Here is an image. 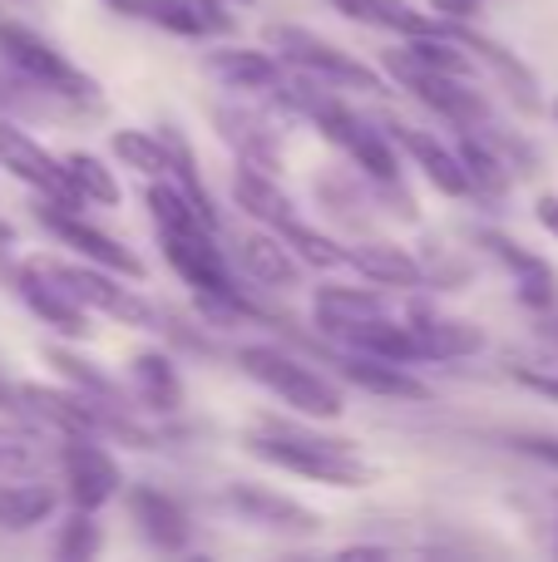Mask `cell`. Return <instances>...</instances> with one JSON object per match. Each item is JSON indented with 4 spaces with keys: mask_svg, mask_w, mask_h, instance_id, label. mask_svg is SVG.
I'll list each match as a JSON object with an SVG mask.
<instances>
[{
    "mask_svg": "<svg viewBox=\"0 0 558 562\" xmlns=\"http://www.w3.org/2000/svg\"><path fill=\"white\" fill-rule=\"evenodd\" d=\"M109 148H114L119 164L134 168V173H144L148 183H154V178H168L164 134H148V128H119V134L109 138Z\"/></svg>",
    "mask_w": 558,
    "mask_h": 562,
    "instance_id": "30",
    "label": "cell"
},
{
    "mask_svg": "<svg viewBox=\"0 0 558 562\" xmlns=\"http://www.w3.org/2000/svg\"><path fill=\"white\" fill-rule=\"evenodd\" d=\"M223 508L237 514L243 524L267 528V533H282V538H316L322 533V518H316L312 508H302L287 494H272V488H257V484H227Z\"/></svg>",
    "mask_w": 558,
    "mask_h": 562,
    "instance_id": "11",
    "label": "cell"
},
{
    "mask_svg": "<svg viewBox=\"0 0 558 562\" xmlns=\"http://www.w3.org/2000/svg\"><path fill=\"white\" fill-rule=\"evenodd\" d=\"M59 494L49 484H40L35 474L30 479H0V528L5 533H30L45 518H55Z\"/></svg>",
    "mask_w": 558,
    "mask_h": 562,
    "instance_id": "24",
    "label": "cell"
},
{
    "mask_svg": "<svg viewBox=\"0 0 558 562\" xmlns=\"http://www.w3.org/2000/svg\"><path fill=\"white\" fill-rule=\"evenodd\" d=\"M267 49L282 59L287 69L316 79L326 89H361V94H386V79L371 65H361L356 55H346L342 45L322 40L316 30L302 25H267Z\"/></svg>",
    "mask_w": 558,
    "mask_h": 562,
    "instance_id": "4",
    "label": "cell"
},
{
    "mask_svg": "<svg viewBox=\"0 0 558 562\" xmlns=\"http://www.w3.org/2000/svg\"><path fill=\"white\" fill-rule=\"evenodd\" d=\"M514 449H524V454H534V459H544V464L558 469V439L554 435H520Z\"/></svg>",
    "mask_w": 558,
    "mask_h": 562,
    "instance_id": "34",
    "label": "cell"
},
{
    "mask_svg": "<svg viewBox=\"0 0 558 562\" xmlns=\"http://www.w3.org/2000/svg\"><path fill=\"white\" fill-rule=\"evenodd\" d=\"M45 469V439L25 425L0 419V479H30Z\"/></svg>",
    "mask_w": 558,
    "mask_h": 562,
    "instance_id": "31",
    "label": "cell"
},
{
    "mask_svg": "<svg viewBox=\"0 0 558 562\" xmlns=\"http://www.w3.org/2000/svg\"><path fill=\"white\" fill-rule=\"evenodd\" d=\"M520 385L534 390V395H544V400H558V375L554 370H520Z\"/></svg>",
    "mask_w": 558,
    "mask_h": 562,
    "instance_id": "36",
    "label": "cell"
},
{
    "mask_svg": "<svg viewBox=\"0 0 558 562\" xmlns=\"http://www.w3.org/2000/svg\"><path fill=\"white\" fill-rule=\"evenodd\" d=\"M217 128H223V138L243 154V164H257V168L277 164V128H272V119L257 114L253 104H223L217 109Z\"/></svg>",
    "mask_w": 558,
    "mask_h": 562,
    "instance_id": "22",
    "label": "cell"
},
{
    "mask_svg": "<svg viewBox=\"0 0 558 562\" xmlns=\"http://www.w3.org/2000/svg\"><path fill=\"white\" fill-rule=\"evenodd\" d=\"M55 464H59L65 498L75 508L99 514L104 504H114L124 494V469H119V459L109 454V445L99 435H59Z\"/></svg>",
    "mask_w": 558,
    "mask_h": 562,
    "instance_id": "7",
    "label": "cell"
},
{
    "mask_svg": "<svg viewBox=\"0 0 558 562\" xmlns=\"http://www.w3.org/2000/svg\"><path fill=\"white\" fill-rule=\"evenodd\" d=\"M0 59L15 69L20 79L40 89V94H59L75 104H99V85L79 65H69L40 30L20 25V20H0Z\"/></svg>",
    "mask_w": 558,
    "mask_h": 562,
    "instance_id": "5",
    "label": "cell"
},
{
    "mask_svg": "<svg viewBox=\"0 0 558 562\" xmlns=\"http://www.w3.org/2000/svg\"><path fill=\"white\" fill-rule=\"evenodd\" d=\"M129 504V518H134V528L148 538L154 548H164V553H183L188 538H193V524H188L183 504H178L174 494H164V488H129L124 494Z\"/></svg>",
    "mask_w": 558,
    "mask_h": 562,
    "instance_id": "15",
    "label": "cell"
},
{
    "mask_svg": "<svg viewBox=\"0 0 558 562\" xmlns=\"http://www.w3.org/2000/svg\"><path fill=\"white\" fill-rule=\"evenodd\" d=\"M243 445L253 459L282 469V474L316 479V484H332V488L371 484V464L346 439H326L306 425H292V419H263L257 429H247Z\"/></svg>",
    "mask_w": 558,
    "mask_h": 562,
    "instance_id": "2",
    "label": "cell"
},
{
    "mask_svg": "<svg viewBox=\"0 0 558 562\" xmlns=\"http://www.w3.org/2000/svg\"><path fill=\"white\" fill-rule=\"evenodd\" d=\"M534 217H539V227L549 237H558V193H544L539 203H534Z\"/></svg>",
    "mask_w": 558,
    "mask_h": 562,
    "instance_id": "37",
    "label": "cell"
},
{
    "mask_svg": "<svg viewBox=\"0 0 558 562\" xmlns=\"http://www.w3.org/2000/svg\"><path fill=\"white\" fill-rule=\"evenodd\" d=\"M386 311H395V306L376 286H316V296H312V321L336 340L351 336L366 321L386 316Z\"/></svg>",
    "mask_w": 558,
    "mask_h": 562,
    "instance_id": "17",
    "label": "cell"
},
{
    "mask_svg": "<svg viewBox=\"0 0 558 562\" xmlns=\"http://www.w3.org/2000/svg\"><path fill=\"white\" fill-rule=\"evenodd\" d=\"M475 243L484 247V252L494 257V262L504 267V272L514 277V296L524 301L529 311H549L554 306V296H558V281H554V267L544 262V257H534L529 247H520L514 237H504V233H490L484 227Z\"/></svg>",
    "mask_w": 558,
    "mask_h": 562,
    "instance_id": "13",
    "label": "cell"
},
{
    "mask_svg": "<svg viewBox=\"0 0 558 562\" xmlns=\"http://www.w3.org/2000/svg\"><path fill=\"white\" fill-rule=\"evenodd\" d=\"M237 366H243V375H253L263 390H272L287 409H297V415L342 419V409H346L342 380L326 375V370H316V366H306V360L292 356V350H282V346H243L237 350Z\"/></svg>",
    "mask_w": 558,
    "mask_h": 562,
    "instance_id": "3",
    "label": "cell"
},
{
    "mask_svg": "<svg viewBox=\"0 0 558 562\" xmlns=\"http://www.w3.org/2000/svg\"><path fill=\"white\" fill-rule=\"evenodd\" d=\"M208 75L223 89H237V94H277V85L287 79V65L272 55V49H213L208 55Z\"/></svg>",
    "mask_w": 558,
    "mask_h": 562,
    "instance_id": "18",
    "label": "cell"
},
{
    "mask_svg": "<svg viewBox=\"0 0 558 562\" xmlns=\"http://www.w3.org/2000/svg\"><path fill=\"white\" fill-rule=\"evenodd\" d=\"M411 316V336L421 360H470L484 350V330L465 316H445V311H405Z\"/></svg>",
    "mask_w": 558,
    "mask_h": 562,
    "instance_id": "16",
    "label": "cell"
},
{
    "mask_svg": "<svg viewBox=\"0 0 558 562\" xmlns=\"http://www.w3.org/2000/svg\"><path fill=\"white\" fill-rule=\"evenodd\" d=\"M104 548V533H99L94 514L89 508H75V514L59 524V538H55V558L59 562H85Z\"/></svg>",
    "mask_w": 558,
    "mask_h": 562,
    "instance_id": "33",
    "label": "cell"
},
{
    "mask_svg": "<svg viewBox=\"0 0 558 562\" xmlns=\"http://www.w3.org/2000/svg\"><path fill=\"white\" fill-rule=\"evenodd\" d=\"M148 213H154L164 262L198 291V306L217 311V316L247 311L243 296H237L233 267H227L223 247H217V223H208V217L188 203L183 188L168 183V178H154V183H148Z\"/></svg>",
    "mask_w": 558,
    "mask_h": 562,
    "instance_id": "1",
    "label": "cell"
},
{
    "mask_svg": "<svg viewBox=\"0 0 558 562\" xmlns=\"http://www.w3.org/2000/svg\"><path fill=\"white\" fill-rule=\"evenodd\" d=\"M129 395L148 409L174 415V409L183 405V380H178L174 360H168L164 350H138V356L129 360Z\"/></svg>",
    "mask_w": 558,
    "mask_h": 562,
    "instance_id": "23",
    "label": "cell"
},
{
    "mask_svg": "<svg viewBox=\"0 0 558 562\" xmlns=\"http://www.w3.org/2000/svg\"><path fill=\"white\" fill-rule=\"evenodd\" d=\"M480 5L484 0H431V15L435 20H470V15H480Z\"/></svg>",
    "mask_w": 558,
    "mask_h": 562,
    "instance_id": "35",
    "label": "cell"
},
{
    "mask_svg": "<svg viewBox=\"0 0 558 562\" xmlns=\"http://www.w3.org/2000/svg\"><path fill=\"white\" fill-rule=\"evenodd\" d=\"M5 281L10 291H15L20 301H25V311L35 321H45L49 330H59V336L79 340L89 330V311L79 306L75 296L65 291V281L45 267V257H25V262H10L5 267Z\"/></svg>",
    "mask_w": 558,
    "mask_h": 562,
    "instance_id": "8",
    "label": "cell"
},
{
    "mask_svg": "<svg viewBox=\"0 0 558 562\" xmlns=\"http://www.w3.org/2000/svg\"><path fill=\"white\" fill-rule=\"evenodd\" d=\"M227 5H253V0H227Z\"/></svg>",
    "mask_w": 558,
    "mask_h": 562,
    "instance_id": "38",
    "label": "cell"
},
{
    "mask_svg": "<svg viewBox=\"0 0 558 562\" xmlns=\"http://www.w3.org/2000/svg\"><path fill=\"white\" fill-rule=\"evenodd\" d=\"M104 5L114 10V15H124V20H144V25H154V30H168V35L208 40L193 0H104Z\"/></svg>",
    "mask_w": 558,
    "mask_h": 562,
    "instance_id": "28",
    "label": "cell"
},
{
    "mask_svg": "<svg viewBox=\"0 0 558 562\" xmlns=\"http://www.w3.org/2000/svg\"><path fill=\"white\" fill-rule=\"evenodd\" d=\"M440 25H445V35H455L465 49H470L475 65H484L504 89H510V99L524 109V114H539V79H534V69L524 65L514 49H504L500 40H490V35H480V30H470L465 20H440Z\"/></svg>",
    "mask_w": 558,
    "mask_h": 562,
    "instance_id": "12",
    "label": "cell"
},
{
    "mask_svg": "<svg viewBox=\"0 0 558 562\" xmlns=\"http://www.w3.org/2000/svg\"><path fill=\"white\" fill-rule=\"evenodd\" d=\"M59 164H65V183H69V193H75L79 207H89V203L114 207L119 198H124V188H119L114 168H109L104 158H94V154H85V148H75V154H65Z\"/></svg>",
    "mask_w": 558,
    "mask_h": 562,
    "instance_id": "27",
    "label": "cell"
},
{
    "mask_svg": "<svg viewBox=\"0 0 558 562\" xmlns=\"http://www.w3.org/2000/svg\"><path fill=\"white\" fill-rule=\"evenodd\" d=\"M233 203L243 207V213L253 217L257 227H277V223H287V217L297 213L292 198H287L282 188L267 178V168H257V164H237V173H233Z\"/></svg>",
    "mask_w": 558,
    "mask_h": 562,
    "instance_id": "25",
    "label": "cell"
},
{
    "mask_svg": "<svg viewBox=\"0 0 558 562\" xmlns=\"http://www.w3.org/2000/svg\"><path fill=\"white\" fill-rule=\"evenodd\" d=\"M386 134L395 138V148H401V154L411 158V164L421 168V173L431 178V183L440 188L445 198H475V193H470V173H465V164H460V154H455V144H445L440 134H425V128H411V124L386 128Z\"/></svg>",
    "mask_w": 558,
    "mask_h": 562,
    "instance_id": "14",
    "label": "cell"
},
{
    "mask_svg": "<svg viewBox=\"0 0 558 562\" xmlns=\"http://www.w3.org/2000/svg\"><path fill=\"white\" fill-rule=\"evenodd\" d=\"M554 119H558V99H554Z\"/></svg>",
    "mask_w": 558,
    "mask_h": 562,
    "instance_id": "39",
    "label": "cell"
},
{
    "mask_svg": "<svg viewBox=\"0 0 558 562\" xmlns=\"http://www.w3.org/2000/svg\"><path fill=\"white\" fill-rule=\"evenodd\" d=\"M49 360H55V370L69 380V390H79V395H89V400L124 405V385H119V380H109L94 360H79V356H69V350H49Z\"/></svg>",
    "mask_w": 558,
    "mask_h": 562,
    "instance_id": "32",
    "label": "cell"
},
{
    "mask_svg": "<svg viewBox=\"0 0 558 562\" xmlns=\"http://www.w3.org/2000/svg\"><path fill=\"white\" fill-rule=\"evenodd\" d=\"M40 223H45V233L49 237H59V243L69 247L75 257H85V262H94V267H109V272H119L124 281H144V262H138L134 252H129L124 243H114L109 233H99L94 223H85V217L75 213L69 203H40Z\"/></svg>",
    "mask_w": 558,
    "mask_h": 562,
    "instance_id": "9",
    "label": "cell"
},
{
    "mask_svg": "<svg viewBox=\"0 0 558 562\" xmlns=\"http://www.w3.org/2000/svg\"><path fill=\"white\" fill-rule=\"evenodd\" d=\"M277 237H282L287 247L297 252V262H306V267H322V272H336V267H346V247L336 243V237H326L322 227H312V223H302V217H287V223H277L272 227Z\"/></svg>",
    "mask_w": 558,
    "mask_h": 562,
    "instance_id": "29",
    "label": "cell"
},
{
    "mask_svg": "<svg viewBox=\"0 0 558 562\" xmlns=\"http://www.w3.org/2000/svg\"><path fill=\"white\" fill-rule=\"evenodd\" d=\"M346 20H361V25H376V30H391V35H440V20L435 15H421V10L401 5V0H332Z\"/></svg>",
    "mask_w": 558,
    "mask_h": 562,
    "instance_id": "26",
    "label": "cell"
},
{
    "mask_svg": "<svg viewBox=\"0 0 558 562\" xmlns=\"http://www.w3.org/2000/svg\"><path fill=\"white\" fill-rule=\"evenodd\" d=\"M336 375L361 385V390H371V395H386V400H431V385H425L421 375H411V366H401V360L346 350V356L336 360Z\"/></svg>",
    "mask_w": 558,
    "mask_h": 562,
    "instance_id": "20",
    "label": "cell"
},
{
    "mask_svg": "<svg viewBox=\"0 0 558 562\" xmlns=\"http://www.w3.org/2000/svg\"><path fill=\"white\" fill-rule=\"evenodd\" d=\"M346 267H356L371 286H391V291L425 286L421 257L401 243H356V247H346Z\"/></svg>",
    "mask_w": 558,
    "mask_h": 562,
    "instance_id": "21",
    "label": "cell"
},
{
    "mask_svg": "<svg viewBox=\"0 0 558 562\" xmlns=\"http://www.w3.org/2000/svg\"><path fill=\"white\" fill-rule=\"evenodd\" d=\"M237 267H243L247 281H257V286H277V291H287V286L302 281V262H297V252L272 233V227H253V233H243V243H237Z\"/></svg>",
    "mask_w": 558,
    "mask_h": 562,
    "instance_id": "19",
    "label": "cell"
},
{
    "mask_svg": "<svg viewBox=\"0 0 558 562\" xmlns=\"http://www.w3.org/2000/svg\"><path fill=\"white\" fill-rule=\"evenodd\" d=\"M45 267L65 281V291L85 311H99V316L119 321V326H134V330H158V306L148 296H138L134 286H124L119 272L85 262V257H79V262H55V257H45Z\"/></svg>",
    "mask_w": 558,
    "mask_h": 562,
    "instance_id": "6",
    "label": "cell"
},
{
    "mask_svg": "<svg viewBox=\"0 0 558 562\" xmlns=\"http://www.w3.org/2000/svg\"><path fill=\"white\" fill-rule=\"evenodd\" d=\"M0 168H5L10 178H20L25 188H35V193H45L49 203H75V193H69L65 183V164H59V154H49L40 138H30L20 124H10V119H0Z\"/></svg>",
    "mask_w": 558,
    "mask_h": 562,
    "instance_id": "10",
    "label": "cell"
}]
</instances>
